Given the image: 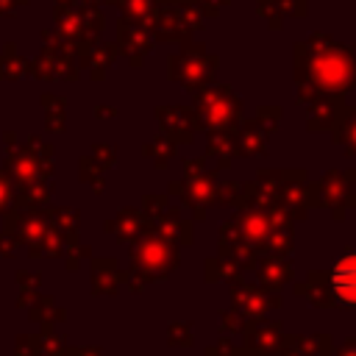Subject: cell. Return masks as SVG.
Instances as JSON below:
<instances>
[{
	"mask_svg": "<svg viewBox=\"0 0 356 356\" xmlns=\"http://www.w3.org/2000/svg\"><path fill=\"white\" fill-rule=\"evenodd\" d=\"M331 286H334V292L342 303L356 306V253H350V256H345L342 261L334 264Z\"/></svg>",
	"mask_w": 356,
	"mask_h": 356,
	"instance_id": "1",
	"label": "cell"
}]
</instances>
